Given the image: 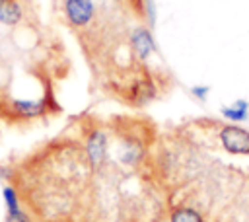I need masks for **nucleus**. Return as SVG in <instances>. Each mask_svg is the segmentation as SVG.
I'll return each mask as SVG.
<instances>
[{
	"instance_id": "nucleus-1",
	"label": "nucleus",
	"mask_w": 249,
	"mask_h": 222,
	"mask_svg": "<svg viewBox=\"0 0 249 222\" xmlns=\"http://www.w3.org/2000/svg\"><path fill=\"white\" fill-rule=\"evenodd\" d=\"M62 12L68 27L78 35L80 43L91 37L97 29V6L93 0H64Z\"/></svg>"
},
{
	"instance_id": "nucleus-2",
	"label": "nucleus",
	"mask_w": 249,
	"mask_h": 222,
	"mask_svg": "<svg viewBox=\"0 0 249 222\" xmlns=\"http://www.w3.org/2000/svg\"><path fill=\"white\" fill-rule=\"evenodd\" d=\"M210 129L216 132L214 136L218 138L220 146L233 156H249V130L233 125V123H222L216 119H208Z\"/></svg>"
},
{
	"instance_id": "nucleus-3",
	"label": "nucleus",
	"mask_w": 249,
	"mask_h": 222,
	"mask_svg": "<svg viewBox=\"0 0 249 222\" xmlns=\"http://www.w3.org/2000/svg\"><path fill=\"white\" fill-rule=\"evenodd\" d=\"M126 43H128L130 56L136 62H140V64H144L150 58V55L158 51L156 41H154V35H152V29L146 23H138L136 27H132L130 33H128Z\"/></svg>"
},
{
	"instance_id": "nucleus-4",
	"label": "nucleus",
	"mask_w": 249,
	"mask_h": 222,
	"mask_svg": "<svg viewBox=\"0 0 249 222\" xmlns=\"http://www.w3.org/2000/svg\"><path fill=\"white\" fill-rule=\"evenodd\" d=\"M25 19V6L21 0H0V25L19 27Z\"/></svg>"
},
{
	"instance_id": "nucleus-5",
	"label": "nucleus",
	"mask_w": 249,
	"mask_h": 222,
	"mask_svg": "<svg viewBox=\"0 0 249 222\" xmlns=\"http://www.w3.org/2000/svg\"><path fill=\"white\" fill-rule=\"evenodd\" d=\"M220 115L228 123H233V125L243 123L249 119V101L247 99H235L233 103L220 107Z\"/></svg>"
},
{
	"instance_id": "nucleus-6",
	"label": "nucleus",
	"mask_w": 249,
	"mask_h": 222,
	"mask_svg": "<svg viewBox=\"0 0 249 222\" xmlns=\"http://www.w3.org/2000/svg\"><path fill=\"white\" fill-rule=\"evenodd\" d=\"M169 220L171 222H204L202 214L189 206V204H179V206H173L169 210Z\"/></svg>"
},
{
	"instance_id": "nucleus-7",
	"label": "nucleus",
	"mask_w": 249,
	"mask_h": 222,
	"mask_svg": "<svg viewBox=\"0 0 249 222\" xmlns=\"http://www.w3.org/2000/svg\"><path fill=\"white\" fill-rule=\"evenodd\" d=\"M123 6L126 10H130V14L134 18L140 19V23H146L148 25V0H121Z\"/></svg>"
},
{
	"instance_id": "nucleus-8",
	"label": "nucleus",
	"mask_w": 249,
	"mask_h": 222,
	"mask_svg": "<svg viewBox=\"0 0 249 222\" xmlns=\"http://www.w3.org/2000/svg\"><path fill=\"white\" fill-rule=\"evenodd\" d=\"M189 93L198 103H206L208 93H210V86H193V88H189Z\"/></svg>"
},
{
	"instance_id": "nucleus-9",
	"label": "nucleus",
	"mask_w": 249,
	"mask_h": 222,
	"mask_svg": "<svg viewBox=\"0 0 249 222\" xmlns=\"http://www.w3.org/2000/svg\"><path fill=\"white\" fill-rule=\"evenodd\" d=\"M2 111H4V101H2V97H0V121H2Z\"/></svg>"
}]
</instances>
